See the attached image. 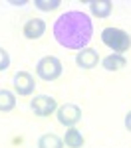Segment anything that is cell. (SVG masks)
I'll use <instances>...</instances> for the list:
<instances>
[{"instance_id":"obj_6","label":"cell","mask_w":131,"mask_h":148,"mask_svg":"<svg viewBox=\"0 0 131 148\" xmlns=\"http://www.w3.org/2000/svg\"><path fill=\"white\" fill-rule=\"evenodd\" d=\"M34 87H36V81L32 77V73L28 71H18L14 75V89L20 97H28L34 93Z\"/></svg>"},{"instance_id":"obj_8","label":"cell","mask_w":131,"mask_h":148,"mask_svg":"<svg viewBox=\"0 0 131 148\" xmlns=\"http://www.w3.org/2000/svg\"><path fill=\"white\" fill-rule=\"evenodd\" d=\"M76 63H78L82 69H94L95 65L99 63V56H97L95 49L85 47V49H82V51L76 56Z\"/></svg>"},{"instance_id":"obj_7","label":"cell","mask_w":131,"mask_h":148,"mask_svg":"<svg viewBox=\"0 0 131 148\" xmlns=\"http://www.w3.org/2000/svg\"><path fill=\"white\" fill-rule=\"evenodd\" d=\"M24 38H28V40H38V38H42L44 32H46V22L44 20H40V18H32V20H28V22L24 24Z\"/></svg>"},{"instance_id":"obj_13","label":"cell","mask_w":131,"mask_h":148,"mask_svg":"<svg viewBox=\"0 0 131 148\" xmlns=\"http://www.w3.org/2000/svg\"><path fill=\"white\" fill-rule=\"evenodd\" d=\"M14 107H16V97H14V93L2 89V91H0V111H2V113H8Z\"/></svg>"},{"instance_id":"obj_12","label":"cell","mask_w":131,"mask_h":148,"mask_svg":"<svg viewBox=\"0 0 131 148\" xmlns=\"http://www.w3.org/2000/svg\"><path fill=\"white\" fill-rule=\"evenodd\" d=\"M38 148H64V140L56 134H42L38 138Z\"/></svg>"},{"instance_id":"obj_5","label":"cell","mask_w":131,"mask_h":148,"mask_svg":"<svg viewBox=\"0 0 131 148\" xmlns=\"http://www.w3.org/2000/svg\"><path fill=\"white\" fill-rule=\"evenodd\" d=\"M30 109H32L34 114H38V116H50V114L58 109V103H56L54 97H50V95H38V97L32 99Z\"/></svg>"},{"instance_id":"obj_2","label":"cell","mask_w":131,"mask_h":148,"mask_svg":"<svg viewBox=\"0 0 131 148\" xmlns=\"http://www.w3.org/2000/svg\"><path fill=\"white\" fill-rule=\"evenodd\" d=\"M101 42L105 44L113 53H125L131 47V36L119 28H105L101 32Z\"/></svg>"},{"instance_id":"obj_16","label":"cell","mask_w":131,"mask_h":148,"mask_svg":"<svg viewBox=\"0 0 131 148\" xmlns=\"http://www.w3.org/2000/svg\"><path fill=\"white\" fill-rule=\"evenodd\" d=\"M125 128H127V130L131 132V111L125 114Z\"/></svg>"},{"instance_id":"obj_3","label":"cell","mask_w":131,"mask_h":148,"mask_svg":"<svg viewBox=\"0 0 131 148\" xmlns=\"http://www.w3.org/2000/svg\"><path fill=\"white\" fill-rule=\"evenodd\" d=\"M62 69L64 67H62V61H60L58 57L46 56V57H42V59L38 61V65H36V75H38L40 79H44V81H54L62 75Z\"/></svg>"},{"instance_id":"obj_14","label":"cell","mask_w":131,"mask_h":148,"mask_svg":"<svg viewBox=\"0 0 131 148\" xmlns=\"http://www.w3.org/2000/svg\"><path fill=\"white\" fill-rule=\"evenodd\" d=\"M34 4L40 8V10H46V12H50V10H54V8H58L60 6V0H52V2H44V0H34Z\"/></svg>"},{"instance_id":"obj_11","label":"cell","mask_w":131,"mask_h":148,"mask_svg":"<svg viewBox=\"0 0 131 148\" xmlns=\"http://www.w3.org/2000/svg\"><path fill=\"white\" fill-rule=\"evenodd\" d=\"M64 144L68 148H82L83 146V136L82 132L76 128V126H71L66 130V136H64Z\"/></svg>"},{"instance_id":"obj_4","label":"cell","mask_w":131,"mask_h":148,"mask_svg":"<svg viewBox=\"0 0 131 148\" xmlns=\"http://www.w3.org/2000/svg\"><path fill=\"white\" fill-rule=\"evenodd\" d=\"M82 121V109L78 107V105H73V103H66V105H62L58 109V123L64 126H76L78 123Z\"/></svg>"},{"instance_id":"obj_1","label":"cell","mask_w":131,"mask_h":148,"mask_svg":"<svg viewBox=\"0 0 131 148\" xmlns=\"http://www.w3.org/2000/svg\"><path fill=\"white\" fill-rule=\"evenodd\" d=\"M94 36V24L87 14L70 10L54 22V38L66 49H85Z\"/></svg>"},{"instance_id":"obj_10","label":"cell","mask_w":131,"mask_h":148,"mask_svg":"<svg viewBox=\"0 0 131 148\" xmlns=\"http://www.w3.org/2000/svg\"><path fill=\"white\" fill-rule=\"evenodd\" d=\"M101 65L103 69L107 71H119V69H123L127 65V59L123 56H119V53H111V56H107L103 61H101Z\"/></svg>"},{"instance_id":"obj_15","label":"cell","mask_w":131,"mask_h":148,"mask_svg":"<svg viewBox=\"0 0 131 148\" xmlns=\"http://www.w3.org/2000/svg\"><path fill=\"white\" fill-rule=\"evenodd\" d=\"M8 65H10V56L6 53V49L0 47V71H6Z\"/></svg>"},{"instance_id":"obj_9","label":"cell","mask_w":131,"mask_h":148,"mask_svg":"<svg viewBox=\"0 0 131 148\" xmlns=\"http://www.w3.org/2000/svg\"><path fill=\"white\" fill-rule=\"evenodd\" d=\"M89 8H91V14L94 16H97V18H107L111 14L113 2L111 0H94V2H89Z\"/></svg>"}]
</instances>
